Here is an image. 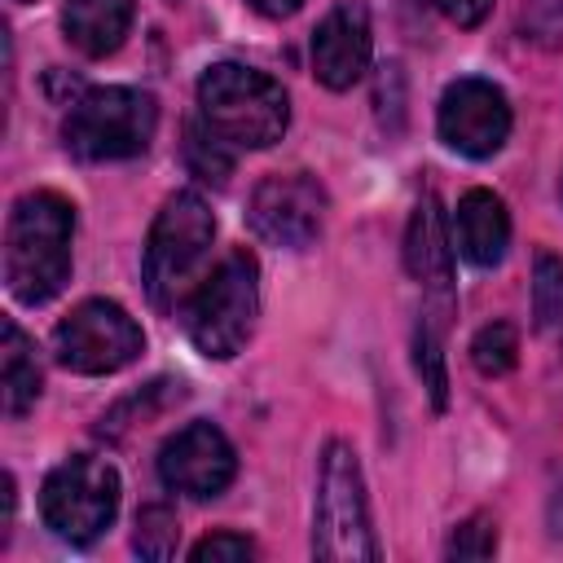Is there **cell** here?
I'll list each match as a JSON object with an SVG mask.
<instances>
[{"instance_id":"obj_16","label":"cell","mask_w":563,"mask_h":563,"mask_svg":"<svg viewBox=\"0 0 563 563\" xmlns=\"http://www.w3.org/2000/svg\"><path fill=\"white\" fill-rule=\"evenodd\" d=\"M44 391V369L35 356V339L4 317V347H0V396H4V418H26Z\"/></svg>"},{"instance_id":"obj_25","label":"cell","mask_w":563,"mask_h":563,"mask_svg":"<svg viewBox=\"0 0 563 563\" xmlns=\"http://www.w3.org/2000/svg\"><path fill=\"white\" fill-rule=\"evenodd\" d=\"M435 13H444L453 26H479L488 13H493V0H427Z\"/></svg>"},{"instance_id":"obj_20","label":"cell","mask_w":563,"mask_h":563,"mask_svg":"<svg viewBox=\"0 0 563 563\" xmlns=\"http://www.w3.org/2000/svg\"><path fill=\"white\" fill-rule=\"evenodd\" d=\"M132 550H136L141 559H150V563L172 559V554L180 550V519H176V510L163 506V501L141 506L136 532H132Z\"/></svg>"},{"instance_id":"obj_19","label":"cell","mask_w":563,"mask_h":563,"mask_svg":"<svg viewBox=\"0 0 563 563\" xmlns=\"http://www.w3.org/2000/svg\"><path fill=\"white\" fill-rule=\"evenodd\" d=\"M233 158H238V150H229V145L194 114L189 128H185V163H189V172H194L198 180L224 185L229 172H233Z\"/></svg>"},{"instance_id":"obj_21","label":"cell","mask_w":563,"mask_h":563,"mask_svg":"<svg viewBox=\"0 0 563 563\" xmlns=\"http://www.w3.org/2000/svg\"><path fill=\"white\" fill-rule=\"evenodd\" d=\"M471 365L484 378H501L519 365V330L510 321H488L471 339Z\"/></svg>"},{"instance_id":"obj_15","label":"cell","mask_w":563,"mask_h":563,"mask_svg":"<svg viewBox=\"0 0 563 563\" xmlns=\"http://www.w3.org/2000/svg\"><path fill=\"white\" fill-rule=\"evenodd\" d=\"M136 18V0H66L62 31L84 57H110L123 48Z\"/></svg>"},{"instance_id":"obj_1","label":"cell","mask_w":563,"mask_h":563,"mask_svg":"<svg viewBox=\"0 0 563 563\" xmlns=\"http://www.w3.org/2000/svg\"><path fill=\"white\" fill-rule=\"evenodd\" d=\"M75 207L57 189H26L4 220V290L22 308H44L70 282Z\"/></svg>"},{"instance_id":"obj_26","label":"cell","mask_w":563,"mask_h":563,"mask_svg":"<svg viewBox=\"0 0 563 563\" xmlns=\"http://www.w3.org/2000/svg\"><path fill=\"white\" fill-rule=\"evenodd\" d=\"M260 18H273V22H282V18H290V13H299L303 9V0H246Z\"/></svg>"},{"instance_id":"obj_22","label":"cell","mask_w":563,"mask_h":563,"mask_svg":"<svg viewBox=\"0 0 563 563\" xmlns=\"http://www.w3.org/2000/svg\"><path fill=\"white\" fill-rule=\"evenodd\" d=\"M519 35L545 53L563 48V0H523L519 9Z\"/></svg>"},{"instance_id":"obj_2","label":"cell","mask_w":563,"mask_h":563,"mask_svg":"<svg viewBox=\"0 0 563 563\" xmlns=\"http://www.w3.org/2000/svg\"><path fill=\"white\" fill-rule=\"evenodd\" d=\"M198 119L229 150H268L290 128V97L268 70L216 62L198 79Z\"/></svg>"},{"instance_id":"obj_8","label":"cell","mask_w":563,"mask_h":563,"mask_svg":"<svg viewBox=\"0 0 563 563\" xmlns=\"http://www.w3.org/2000/svg\"><path fill=\"white\" fill-rule=\"evenodd\" d=\"M145 352V330L114 299H84L53 325V361L84 378L128 369Z\"/></svg>"},{"instance_id":"obj_17","label":"cell","mask_w":563,"mask_h":563,"mask_svg":"<svg viewBox=\"0 0 563 563\" xmlns=\"http://www.w3.org/2000/svg\"><path fill=\"white\" fill-rule=\"evenodd\" d=\"M532 325L541 339L563 347V260L554 251L532 255Z\"/></svg>"},{"instance_id":"obj_23","label":"cell","mask_w":563,"mask_h":563,"mask_svg":"<svg viewBox=\"0 0 563 563\" xmlns=\"http://www.w3.org/2000/svg\"><path fill=\"white\" fill-rule=\"evenodd\" d=\"M497 554V523L488 515H471L453 523L444 541V559H493Z\"/></svg>"},{"instance_id":"obj_14","label":"cell","mask_w":563,"mask_h":563,"mask_svg":"<svg viewBox=\"0 0 563 563\" xmlns=\"http://www.w3.org/2000/svg\"><path fill=\"white\" fill-rule=\"evenodd\" d=\"M453 246L475 268H497L510 251V211L493 189H466L453 211Z\"/></svg>"},{"instance_id":"obj_10","label":"cell","mask_w":563,"mask_h":563,"mask_svg":"<svg viewBox=\"0 0 563 563\" xmlns=\"http://www.w3.org/2000/svg\"><path fill=\"white\" fill-rule=\"evenodd\" d=\"M510 128H515L510 97H506L493 79L462 75V79H453V84L440 92L435 132H440V141H444L453 154L484 163V158H493V154L510 141Z\"/></svg>"},{"instance_id":"obj_12","label":"cell","mask_w":563,"mask_h":563,"mask_svg":"<svg viewBox=\"0 0 563 563\" xmlns=\"http://www.w3.org/2000/svg\"><path fill=\"white\" fill-rule=\"evenodd\" d=\"M374 57V22L365 0H339L312 26V75L330 92H347Z\"/></svg>"},{"instance_id":"obj_7","label":"cell","mask_w":563,"mask_h":563,"mask_svg":"<svg viewBox=\"0 0 563 563\" xmlns=\"http://www.w3.org/2000/svg\"><path fill=\"white\" fill-rule=\"evenodd\" d=\"M119 493H123V484H119V471H114L110 457L70 453L40 484V519L57 541H66L75 550H88L114 523Z\"/></svg>"},{"instance_id":"obj_9","label":"cell","mask_w":563,"mask_h":563,"mask_svg":"<svg viewBox=\"0 0 563 563\" xmlns=\"http://www.w3.org/2000/svg\"><path fill=\"white\" fill-rule=\"evenodd\" d=\"M325 189L308 172H273L251 189L246 224L277 251H308L325 229Z\"/></svg>"},{"instance_id":"obj_5","label":"cell","mask_w":563,"mask_h":563,"mask_svg":"<svg viewBox=\"0 0 563 563\" xmlns=\"http://www.w3.org/2000/svg\"><path fill=\"white\" fill-rule=\"evenodd\" d=\"M154 132H158V101L123 84L84 88L75 101H66L62 114V145L84 163L141 158Z\"/></svg>"},{"instance_id":"obj_11","label":"cell","mask_w":563,"mask_h":563,"mask_svg":"<svg viewBox=\"0 0 563 563\" xmlns=\"http://www.w3.org/2000/svg\"><path fill=\"white\" fill-rule=\"evenodd\" d=\"M233 475H238V453L229 435L207 418L185 422L158 449V479L180 497H194V501L220 497L233 484Z\"/></svg>"},{"instance_id":"obj_4","label":"cell","mask_w":563,"mask_h":563,"mask_svg":"<svg viewBox=\"0 0 563 563\" xmlns=\"http://www.w3.org/2000/svg\"><path fill=\"white\" fill-rule=\"evenodd\" d=\"M211 242H216V216L207 198L198 189L167 194L141 251V282L158 312L185 303V295L198 286V268L207 264Z\"/></svg>"},{"instance_id":"obj_28","label":"cell","mask_w":563,"mask_h":563,"mask_svg":"<svg viewBox=\"0 0 563 563\" xmlns=\"http://www.w3.org/2000/svg\"><path fill=\"white\" fill-rule=\"evenodd\" d=\"M13 4H31V0H13Z\"/></svg>"},{"instance_id":"obj_18","label":"cell","mask_w":563,"mask_h":563,"mask_svg":"<svg viewBox=\"0 0 563 563\" xmlns=\"http://www.w3.org/2000/svg\"><path fill=\"white\" fill-rule=\"evenodd\" d=\"M440 312H427L413 330V369L422 378V387L431 391V405L444 409L449 405V374H444V334H440Z\"/></svg>"},{"instance_id":"obj_3","label":"cell","mask_w":563,"mask_h":563,"mask_svg":"<svg viewBox=\"0 0 563 563\" xmlns=\"http://www.w3.org/2000/svg\"><path fill=\"white\" fill-rule=\"evenodd\" d=\"M260 317V264L246 246H233L180 303V325L207 361H233Z\"/></svg>"},{"instance_id":"obj_24","label":"cell","mask_w":563,"mask_h":563,"mask_svg":"<svg viewBox=\"0 0 563 563\" xmlns=\"http://www.w3.org/2000/svg\"><path fill=\"white\" fill-rule=\"evenodd\" d=\"M255 554V541L251 537H242V532H207L194 550H189V559L194 563H242V559H251Z\"/></svg>"},{"instance_id":"obj_13","label":"cell","mask_w":563,"mask_h":563,"mask_svg":"<svg viewBox=\"0 0 563 563\" xmlns=\"http://www.w3.org/2000/svg\"><path fill=\"white\" fill-rule=\"evenodd\" d=\"M453 238H449V220H444V207L435 194H422L413 216H409V229H405V268L409 277L440 303H449L453 295Z\"/></svg>"},{"instance_id":"obj_6","label":"cell","mask_w":563,"mask_h":563,"mask_svg":"<svg viewBox=\"0 0 563 563\" xmlns=\"http://www.w3.org/2000/svg\"><path fill=\"white\" fill-rule=\"evenodd\" d=\"M378 537L365 497V471L347 440H325L317 462V497H312V559H365L374 563Z\"/></svg>"},{"instance_id":"obj_27","label":"cell","mask_w":563,"mask_h":563,"mask_svg":"<svg viewBox=\"0 0 563 563\" xmlns=\"http://www.w3.org/2000/svg\"><path fill=\"white\" fill-rule=\"evenodd\" d=\"M559 202H563V176H559Z\"/></svg>"}]
</instances>
